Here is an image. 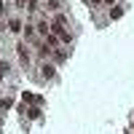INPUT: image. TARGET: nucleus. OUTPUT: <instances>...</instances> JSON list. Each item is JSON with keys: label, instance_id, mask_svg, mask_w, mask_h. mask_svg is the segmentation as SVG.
<instances>
[{"label": "nucleus", "instance_id": "f257e3e1", "mask_svg": "<svg viewBox=\"0 0 134 134\" xmlns=\"http://www.w3.org/2000/svg\"><path fill=\"white\" fill-rule=\"evenodd\" d=\"M51 32L59 38V43H64V46H72V32L67 30V16L64 14H57L51 21Z\"/></svg>", "mask_w": 134, "mask_h": 134}, {"label": "nucleus", "instance_id": "f03ea898", "mask_svg": "<svg viewBox=\"0 0 134 134\" xmlns=\"http://www.w3.org/2000/svg\"><path fill=\"white\" fill-rule=\"evenodd\" d=\"M16 51H19L21 64H30V51H27V46H24V43H19V46H16Z\"/></svg>", "mask_w": 134, "mask_h": 134}, {"label": "nucleus", "instance_id": "7ed1b4c3", "mask_svg": "<svg viewBox=\"0 0 134 134\" xmlns=\"http://www.w3.org/2000/svg\"><path fill=\"white\" fill-rule=\"evenodd\" d=\"M51 57H54V62H64L67 57H70V51H67V48H54Z\"/></svg>", "mask_w": 134, "mask_h": 134}, {"label": "nucleus", "instance_id": "20e7f679", "mask_svg": "<svg viewBox=\"0 0 134 134\" xmlns=\"http://www.w3.org/2000/svg\"><path fill=\"white\" fill-rule=\"evenodd\" d=\"M8 30H11V32H21V30H24V24H21L19 19H11V21H8Z\"/></svg>", "mask_w": 134, "mask_h": 134}, {"label": "nucleus", "instance_id": "39448f33", "mask_svg": "<svg viewBox=\"0 0 134 134\" xmlns=\"http://www.w3.org/2000/svg\"><path fill=\"white\" fill-rule=\"evenodd\" d=\"M43 78H54V64H43Z\"/></svg>", "mask_w": 134, "mask_h": 134}, {"label": "nucleus", "instance_id": "423d86ee", "mask_svg": "<svg viewBox=\"0 0 134 134\" xmlns=\"http://www.w3.org/2000/svg\"><path fill=\"white\" fill-rule=\"evenodd\" d=\"M88 3H91V5H99V3H102V0H88Z\"/></svg>", "mask_w": 134, "mask_h": 134}]
</instances>
